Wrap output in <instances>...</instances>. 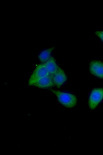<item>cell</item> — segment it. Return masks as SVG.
Here are the masks:
<instances>
[{
    "label": "cell",
    "mask_w": 103,
    "mask_h": 155,
    "mask_svg": "<svg viewBox=\"0 0 103 155\" xmlns=\"http://www.w3.org/2000/svg\"><path fill=\"white\" fill-rule=\"evenodd\" d=\"M54 85L52 77L49 75L36 81L31 86H35L40 88L45 89L51 87Z\"/></svg>",
    "instance_id": "5b68a950"
},
{
    "label": "cell",
    "mask_w": 103,
    "mask_h": 155,
    "mask_svg": "<svg viewBox=\"0 0 103 155\" xmlns=\"http://www.w3.org/2000/svg\"><path fill=\"white\" fill-rule=\"evenodd\" d=\"M95 35H97L103 42V31H97L95 32Z\"/></svg>",
    "instance_id": "9c48e42d"
},
{
    "label": "cell",
    "mask_w": 103,
    "mask_h": 155,
    "mask_svg": "<svg viewBox=\"0 0 103 155\" xmlns=\"http://www.w3.org/2000/svg\"><path fill=\"white\" fill-rule=\"evenodd\" d=\"M103 99V88H96L92 90L89 97L88 106L94 110Z\"/></svg>",
    "instance_id": "7a4b0ae2"
},
{
    "label": "cell",
    "mask_w": 103,
    "mask_h": 155,
    "mask_svg": "<svg viewBox=\"0 0 103 155\" xmlns=\"http://www.w3.org/2000/svg\"><path fill=\"white\" fill-rule=\"evenodd\" d=\"M54 49V48L47 49L41 52L39 56L40 61L44 63L46 62L51 57V52Z\"/></svg>",
    "instance_id": "ba28073f"
},
{
    "label": "cell",
    "mask_w": 103,
    "mask_h": 155,
    "mask_svg": "<svg viewBox=\"0 0 103 155\" xmlns=\"http://www.w3.org/2000/svg\"><path fill=\"white\" fill-rule=\"evenodd\" d=\"M49 90L56 96L58 101L65 106L71 108L76 106L77 99L73 94L52 89Z\"/></svg>",
    "instance_id": "6da1fadb"
},
{
    "label": "cell",
    "mask_w": 103,
    "mask_h": 155,
    "mask_svg": "<svg viewBox=\"0 0 103 155\" xmlns=\"http://www.w3.org/2000/svg\"><path fill=\"white\" fill-rule=\"evenodd\" d=\"M44 64L48 72L52 77L56 73L59 68L55 60L54 57L51 56L50 59Z\"/></svg>",
    "instance_id": "52a82bcc"
},
{
    "label": "cell",
    "mask_w": 103,
    "mask_h": 155,
    "mask_svg": "<svg viewBox=\"0 0 103 155\" xmlns=\"http://www.w3.org/2000/svg\"><path fill=\"white\" fill-rule=\"evenodd\" d=\"M90 70L93 75L103 78V63L97 61L91 62L90 65Z\"/></svg>",
    "instance_id": "277c9868"
},
{
    "label": "cell",
    "mask_w": 103,
    "mask_h": 155,
    "mask_svg": "<svg viewBox=\"0 0 103 155\" xmlns=\"http://www.w3.org/2000/svg\"><path fill=\"white\" fill-rule=\"evenodd\" d=\"M52 78L54 85L58 88H60L67 80V77L64 71L59 67L58 71Z\"/></svg>",
    "instance_id": "8992f818"
},
{
    "label": "cell",
    "mask_w": 103,
    "mask_h": 155,
    "mask_svg": "<svg viewBox=\"0 0 103 155\" xmlns=\"http://www.w3.org/2000/svg\"><path fill=\"white\" fill-rule=\"evenodd\" d=\"M50 75L44 63L38 65L33 72L28 81L29 86L40 79Z\"/></svg>",
    "instance_id": "3957f363"
}]
</instances>
